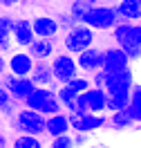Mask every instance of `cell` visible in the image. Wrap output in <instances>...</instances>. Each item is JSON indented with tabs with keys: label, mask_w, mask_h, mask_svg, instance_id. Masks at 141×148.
Wrapping results in <instances>:
<instances>
[{
	"label": "cell",
	"mask_w": 141,
	"mask_h": 148,
	"mask_svg": "<svg viewBox=\"0 0 141 148\" xmlns=\"http://www.w3.org/2000/svg\"><path fill=\"white\" fill-rule=\"evenodd\" d=\"M11 130L14 132H22V135H38V137H43L45 135V114H40V112L31 110L27 106H20L16 114L11 117Z\"/></svg>",
	"instance_id": "1"
},
{
	"label": "cell",
	"mask_w": 141,
	"mask_h": 148,
	"mask_svg": "<svg viewBox=\"0 0 141 148\" xmlns=\"http://www.w3.org/2000/svg\"><path fill=\"white\" fill-rule=\"evenodd\" d=\"M83 25H87L94 32H110V29L119 23L116 18V11H114V5H108V2H96V5H90V9L85 11Z\"/></svg>",
	"instance_id": "2"
},
{
	"label": "cell",
	"mask_w": 141,
	"mask_h": 148,
	"mask_svg": "<svg viewBox=\"0 0 141 148\" xmlns=\"http://www.w3.org/2000/svg\"><path fill=\"white\" fill-rule=\"evenodd\" d=\"M94 40H96V32L90 29L87 25H83V23H76L69 29H65L63 47L69 54H78V52H83L85 47H92Z\"/></svg>",
	"instance_id": "3"
},
{
	"label": "cell",
	"mask_w": 141,
	"mask_h": 148,
	"mask_svg": "<svg viewBox=\"0 0 141 148\" xmlns=\"http://www.w3.org/2000/svg\"><path fill=\"white\" fill-rule=\"evenodd\" d=\"M22 106H27L31 110L45 114V117L47 114H54V112H61V103L56 99V90H52V88H34V92L22 101Z\"/></svg>",
	"instance_id": "4"
},
{
	"label": "cell",
	"mask_w": 141,
	"mask_h": 148,
	"mask_svg": "<svg viewBox=\"0 0 141 148\" xmlns=\"http://www.w3.org/2000/svg\"><path fill=\"white\" fill-rule=\"evenodd\" d=\"M49 63V70H52V76L58 85H65L69 79H74L78 74V67H76L74 54L69 52H54V56L47 61Z\"/></svg>",
	"instance_id": "5"
},
{
	"label": "cell",
	"mask_w": 141,
	"mask_h": 148,
	"mask_svg": "<svg viewBox=\"0 0 141 148\" xmlns=\"http://www.w3.org/2000/svg\"><path fill=\"white\" fill-rule=\"evenodd\" d=\"M67 119H69V128L72 132H96V130L105 128V121H108V112H85V114H74V112H67Z\"/></svg>",
	"instance_id": "6"
},
{
	"label": "cell",
	"mask_w": 141,
	"mask_h": 148,
	"mask_svg": "<svg viewBox=\"0 0 141 148\" xmlns=\"http://www.w3.org/2000/svg\"><path fill=\"white\" fill-rule=\"evenodd\" d=\"M0 83L5 85V90L9 92L11 99L18 101V103H22L29 94L34 92V88H36L29 76H18V74H11V72L2 74V76H0Z\"/></svg>",
	"instance_id": "7"
},
{
	"label": "cell",
	"mask_w": 141,
	"mask_h": 148,
	"mask_svg": "<svg viewBox=\"0 0 141 148\" xmlns=\"http://www.w3.org/2000/svg\"><path fill=\"white\" fill-rule=\"evenodd\" d=\"M116 47L130 58V63H137L141 58V25L139 23H130L123 38L116 43Z\"/></svg>",
	"instance_id": "8"
},
{
	"label": "cell",
	"mask_w": 141,
	"mask_h": 148,
	"mask_svg": "<svg viewBox=\"0 0 141 148\" xmlns=\"http://www.w3.org/2000/svg\"><path fill=\"white\" fill-rule=\"evenodd\" d=\"M137 81V72L128 67V70H116V72H105V92L112 94V92H125L130 90L132 83Z\"/></svg>",
	"instance_id": "9"
},
{
	"label": "cell",
	"mask_w": 141,
	"mask_h": 148,
	"mask_svg": "<svg viewBox=\"0 0 141 148\" xmlns=\"http://www.w3.org/2000/svg\"><path fill=\"white\" fill-rule=\"evenodd\" d=\"M34 56L29 54L27 49H11L7 54V72L18 74V76H29L31 67H34Z\"/></svg>",
	"instance_id": "10"
},
{
	"label": "cell",
	"mask_w": 141,
	"mask_h": 148,
	"mask_svg": "<svg viewBox=\"0 0 141 148\" xmlns=\"http://www.w3.org/2000/svg\"><path fill=\"white\" fill-rule=\"evenodd\" d=\"M128 67H132L130 58L116 45L101 49V70L103 72H116V70H128Z\"/></svg>",
	"instance_id": "11"
},
{
	"label": "cell",
	"mask_w": 141,
	"mask_h": 148,
	"mask_svg": "<svg viewBox=\"0 0 141 148\" xmlns=\"http://www.w3.org/2000/svg\"><path fill=\"white\" fill-rule=\"evenodd\" d=\"M34 32H31V20L29 18H14L11 23V43L16 49H27L34 43Z\"/></svg>",
	"instance_id": "12"
},
{
	"label": "cell",
	"mask_w": 141,
	"mask_h": 148,
	"mask_svg": "<svg viewBox=\"0 0 141 148\" xmlns=\"http://www.w3.org/2000/svg\"><path fill=\"white\" fill-rule=\"evenodd\" d=\"M74 61H76V67L78 72L83 74H92L96 70H101V49L99 47H85L83 52L74 54Z\"/></svg>",
	"instance_id": "13"
},
{
	"label": "cell",
	"mask_w": 141,
	"mask_h": 148,
	"mask_svg": "<svg viewBox=\"0 0 141 148\" xmlns=\"http://www.w3.org/2000/svg\"><path fill=\"white\" fill-rule=\"evenodd\" d=\"M31 32L36 38H58L61 27L54 16H36L31 18Z\"/></svg>",
	"instance_id": "14"
},
{
	"label": "cell",
	"mask_w": 141,
	"mask_h": 148,
	"mask_svg": "<svg viewBox=\"0 0 141 148\" xmlns=\"http://www.w3.org/2000/svg\"><path fill=\"white\" fill-rule=\"evenodd\" d=\"M114 11L119 23H139L141 20V0H116Z\"/></svg>",
	"instance_id": "15"
},
{
	"label": "cell",
	"mask_w": 141,
	"mask_h": 148,
	"mask_svg": "<svg viewBox=\"0 0 141 148\" xmlns=\"http://www.w3.org/2000/svg\"><path fill=\"white\" fill-rule=\"evenodd\" d=\"M69 119H67V112H54V114H47L45 117V135L47 137H58V135H69Z\"/></svg>",
	"instance_id": "16"
},
{
	"label": "cell",
	"mask_w": 141,
	"mask_h": 148,
	"mask_svg": "<svg viewBox=\"0 0 141 148\" xmlns=\"http://www.w3.org/2000/svg\"><path fill=\"white\" fill-rule=\"evenodd\" d=\"M85 106L90 112H105V106H108V92L105 88H87L85 92H81Z\"/></svg>",
	"instance_id": "17"
},
{
	"label": "cell",
	"mask_w": 141,
	"mask_h": 148,
	"mask_svg": "<svg viewBox=\"0 0 141 148\" xmlns=\"http://www.w3.org/2000/svg\"><path fill=\"white\" fill-rule=\"evenodd\" d=\"M27 52L34 56V61H49L56 52V38H34Z\"/></svg>",
	"instance_id": "18"
},
{
	"label": "cell",
	"mask_w": 141,
	"mask_h": 148,
	"mask_svg": "<svg viewBox=\"0 0 141 148\" xmlns=\"http://www.w3.org/2000/svg\"><path fill=\"white\" fill-rule=\"evenodd\" d=\"M29 79L34 81L36 88H47L49 83H54V76H52V70H49V63L47 61H36L31 72H29Z\"/></svg>",
	"instance_id": "19"
},
{
	"label": "cell",
	"mask_w": 141,
	"mask_h": 148,
	"mask_svg": "<svg viewBox=\"0 0 141 148\" xmlns=\"http://www.w3.org/2000/svg\"><path fill=\"white\" fill-rule=\"evenodd\" d=\"M139 123H134V121L130 119V114L125 110L121 112H112V114H108V121H105V128L114 130V132H123V130H132L137 128Z\"/></svg>",
	"instance_id": "20"
},
{
	"label": "cell",
	"mask_w": 141,
	"mask_h": 148,
	"mask_svg": "<svg viewBox=\"0 0 141 148\" xmlns=\"http://www.w3.org/2000/svg\"><path fill=\"white\" fill-rule=\"evenodd\" d=\"M11 23H14V16H0V54H9L14 49V43H11Z\"/></svg>",
	"instance_id": "21"
},
{
	"label": "cell",
	"mask_w": 141,
	"mask_h": 148,
	"mask_svg": "<svg viewBox=\"0 0 141 148\" xmlns=\"http://www.w3.org/2000/svg\"><path fill=\"white\" fill-rule=\"evenodd\" d=\"M56 99L61 103V110L63 112H74L76 103H78V92H74L72 88L67 85H58L56 88Z\"/></svg>",
	"instance_id": "22"
},
{
	"label": "cell",
	"mask_w": 141,
	"mask_h": 148,
	"mask_svg": "<svg viewBox=\"0 0 141 148\" xmlns=\"http://www.w3.org/2000/svg\"><path fill=\"white\" fill-rule=\"evenodd\" d=\"M125 112L130 114V119L134 123L141 121V85H139V81H134L130 88V103H128Z\"/></svg>",
	"instance_id": "23"
},
{
	"label": "cell",
	"mask_w": 141,
	"mask_h": 148,
	"mask_svg": "<svg viewBox=\"0 0 141 148\" xmlns=\"http://www.w3.org/2000/svg\"><path fill=\"white\" fill-rule=\"evenodd\" d=\"M128 103H130V90H125V92H112V94H108L105 112H108V114H112V112H121V110L128 108Z\"/></svg>",
	"instance_id": "24"
},
{
	"label": "cell",
	"mask_w": 141,
	"mask_h": 148,
	"mask_svg": "<svg viewBox=\"0 0 141 148\" xmlns=\"http://www.w3.org/2000/svg\"><path fill=\"white\" fill-rule=\"evenodd\" d=\"M9 148H45V141L38 135H22L16 132V137L9 141Z\"/></svg>",
	"instance_id": "25"
},
{
	"label": "cell",
	"mask_w": 141,
	"mask_h": 148,
	"mask_svg": "<svg viewBox=\"0 0 141 148\" xmlns=\"http://www.w3.org/2000/svg\"><path fill=\"white\" fill-rule=\"evenodd\" d=\"M67 88H72V90H74V92H85V90H87V88H92V83H90V76H87V74H76L74 79H69V81H67Z\"/></svg>",
	"instance_id": "26"
},
{
	"label": "cell",
	"mask_w": 141,
	"mask_h": 148,
	"mask_svg": "<svg viewBox=\"0 0 141 148\" xmlns=\"http://www.w3.org/2000/svg\"><path fill=\"white\" fill-rule=\"evenodd\" d=\"M87 9H90V5H87V2H81V0H72V5H69V11H67V14L74 18V23H81Z\"/></svg>",
	"instance_id": "27"
},
{
	"label": "cell",
	"mask_w": 141,
	"mask_h": 148,
	"mask_svg": "<svg viewBox=\"0 0 141 148\" xmlns=\"http://www.w3.org/2000/svg\"><path fill=\"white\" fill-rule=\"evenodd\" d=\"M45 148H74L69 135H58V137H49V144Z\"/></svg>",
	"instance_id": "28"
},
{
	"label": "cell",
	"mask_w": 141,
	"mask_h": 148,
	"mask_svg": "<svg viewBox=\"0 0 141 148\" xmlns=\"http://www.w3.org/2000/svg\"><path fill=\"white\" fill-rule=\"evenodd\" d=\"M54 18H56V23H58V27H61V32H65V29H69L72 25H76L74 18H72L67 11H65V14H58V16H54Z\"/></svg>",
	"instance_id": "29"
},
{
	"label": "cell",
	"mask_w": 141,
	"mask_h": 148,
	"mask_svg": "<svg viewBox=\"0 0 141 148\" xmlns=\"http://www.w3.org/2000/svg\"><path fill=\"white\" fill-rule=\"evenodd\" d=\"M87 76H90L92 88H103V83H105V72H103V70H96V72L87 74Z\"/></svg>",
	"instance_id": "30"
},
{
	"label": "cell",
	"mask_w": 141,
	"mask_h": 148,
	"mask_svg": "<svg viewBox=\"0 0 141 148\" xmlns=\"http://www.w3.org/2000/svg\"><path fill=\"white\" fill-rule=\"evenodd\" d=\"M69 137H72V144H74V148L85 146V144H87V135H85V132H69Z\"/></svg>",
	"instance_id": "31"
},
{
	"label": "cell",
	"mask_w": 141,
	"mask_h": 148,
	"mask_svg": "<svg viewBox=\"0 0 141 148\" xmlns=\"http://www.w3.org/2000/svg\"><path fill=\"white\" fill-rule=\"evenodd\" d=\"M7 72V56L5 54H0V76Z\"/></svg>",
	"instance_id": "32"
},
{
	"label": "cell",
	"mask_w": 141,
	"mask_h": 148,
	"mask_svg": "<svg viewBox=\"0 0 141 148\" xmlns=\"http://www.w3.org/2000/svg\"><path fill=\"white\" fill-rule=\"evenodd\" d=\"M0 148H9V139H7V135L0 130Z\"/></svg>",
	"instance_id": "33"
},
{
	"label": "cell",
	"mask_w": 141,
	"mask_h": 148,
	"mask_svg": "<svg viewBox=\"0 0 141 148\" xmlns=\"http://www.w3.org/2000/svg\"><path fill=\"white\" fill-rule=\"evenodd\" d=\"M20 0H0V5L2 7H14V5H18Z\"/></svg>",
	"instance_id": "34"
},
{
	"label": "cell",
	"mask_w": 141,
	"mask_h": 148,
	"mask_svg": "<svg viewBox=\"0 0 141 148\" xmlns=\"http://www.w3.org/2000/svg\"><path fill=\"white\" fill-rule=\"evenodd\" d=\"M81 2H87V5H96V2H101V0H81Z\"/></svg>",
	"instance_id": "35"
}]
</instances>
